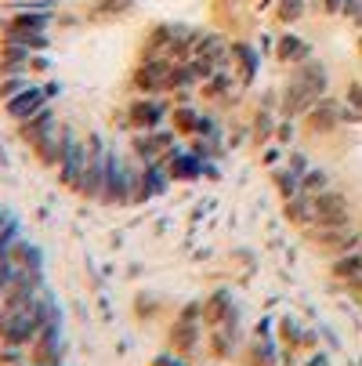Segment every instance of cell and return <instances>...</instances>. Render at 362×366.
Masks as SVG:
<instances>
[{
	"mask_svg": "<svg viewBox=\"0 0 362 366\" xmlns=\"http://www.w3.org/2000/svg\"><path fill=\"white\" fill-rule=\"evenodd\" d=\"M101 203H113V207H124V203H141V164L134 156L120 152L109 145V160H106V196Z\"/></svg>",
	"mask_w": 362,
	"mask_h": 366,
	"instance_id": "cell-1",
	"label": "cell"
},
{
	"mask_svg": "<svg viewBox=\"0 0 362 366\" xmlns=\"http://www.w3.org/2000/svg\"><path fill=\"white\" fill-rule=\"evenodd\" d=\"M171 109L174 106L164 94H138L127 106V113H124V124L131 131H156V127H164L171 120Z\"/></svg>",
	"mask_w": 362,
	"mask_h": 366,
	"instance_id": "cell-2",
	"label": "cell"
},
{
	"mask_svg": "<svg viewBox=\"0 0 362 366\" xmlns=\"http://www.w3.org/2000/svg\"><path fill=\"white\" fill-rule=\"evenodd\" d=\"M40 330L44 327L36 323L29 305L26 308H4V312H0V341H4V345H26L29 348Z\"/></svg>",
	"mask_w": 362,
	"mask_h": 366,
	"instance_id": "cell-3",
	"label": "cell"
},
{
	"mask_svg": "<svg viewBox=\"0 0 362 366\" xmlns=\"http://www.w3.org/2000/svg\"><path fill=\"white\" fill-rule=\"evenodd\" d=\"M316 225H319V229H351V225H355V214H351L348 196L337 192L333 185L316 196Z\"/></svg>",
	"mask_w": 362,
	"mask_h": 366,
	"instance_id": "cell-4",
	"label": "cell"
},
{
	"mask_svg": "<svg viewBox=\"0 0 362 366\" xmlns=\"http://www.w3.org/2000/svg\"><path fill=\"white\" fill-rule=\"evenodd\" d=\"M171 59H141L134 66L131 87L138 94H171Z\"/></svg>",
	"mask_w": 362,
	"mask_h": 366,
	"instance_id": "cell-5",
	"label": "cell"
},
{
	"mask_svg": "<svg viewBox=\"0 0 362 366\" xmlns=\"http://www.w3.org/2000/svg\"><path fill=\"white\" fill-rule=\"evenodd\" d=\"M344 117H348V106L344 102H337V98H330V94H323L312 109H308V117L301 120L304 124V131L308 134H333L341 124H344Z\"/></svg>",
	"mask_w": 362,
	"mask_h": 366,
	"instance_id": "cell-6",
	"label": "cell"
},
{
	"mask_svg": "<svg viewBox=\"0 0 362 366\" xmlns=\"http://www.w3.org/2000/svg\"><path fill=\"white\" fill-rule=\"evenodd\" d=\"M319 102V94L312 87H304L297 76H286V84L279 87V117H290V120H304L308 109Z\"/></svg>",
	"mask_w": 362,
	"mask_h": 366,
	"instance_id": "cell-7",
	"label": "cell"
},
{
	"mask_svg": "<svg viewBox=\"0 0 362 366\" xmlns=\"http://www.w3.org/2000/svg\"><path fill=\"white\" fill-rule=\"evenodd\" d=\"M308 239H312L316 247H323V254H330V257L362 247V232L355 225L351 229H319V225H312V229H308Z\"/></svg>",
	"mask_w": 362,
	"mask_h": 366,
	"instance_id": "cell-8",
	"label": "cell"
},
{
	"mask_svg": "<svg viewBox=\"0 0 362 366\" xmlns=\"http://www.w3.org/2000/svg\"><path fill=\"white\" fill-rule=\"evenodd\" d=\"M47 106H51V98L44 94V87H40V80H36L33 87H26L22 94H15V98L4 102V113H8L15 124H26V120H33L36 113H44Z\"/></svg>",
	"mask_w": 362,
	"mask_h": 366,
	"instance_id": "cell-9",
	"label": "cell"
},
{
	"mask_svg": "<svg viewBox=\"0 0 362 366\" xmlns=\"http://www.w3.org/2000/svg\"><path fill=\"white\" fill-rule=\"evenodd\" d=\"M62 352H66V345H62V323L44 327L36 334V341L29 345V359L40 362V366H62Z\"/></svg>",
	"mask_w": 362,
	"mask_h": 366,
	"instance_id": "cell-10",
	"label": "cell"
},
{
	"mask_svg": "<svg viewBox=\"0 0 362 366\" xmlns=\"http://www.w3.org/2000/svg\"><path fill=\"white\" fill-rule=\"evenodd\" d=\"M59 15L55 11H11L4 22H0V36L11 33H51V22Z\"/></svg>",
	"mask_w": 362,
	"mask_h": 366,
	"instance_id": "cell-11",
	"label": "cell"
},
{
	"mask_svg": "<svg viewBox=\"0 0 362 366\" xmlns=\"http://www.w3.org/2000/svg\"><path fill=\"white\" fill-rule=\"evenodd\" d=\"M196 55L218 62V69H228V62H232V40L225 33H218V29H203V36L196 40Z\"/></svg>",
	"mask_w": 362,
	"mask_h": 366,
	"instance_id": "cell-12",
	"label": "cell"
},
{
	"mask_svg": "<svg viewBox=\"0 0 362 366\" xmlns=\"http://www.w3.org/2000/svg\"><path fill=\"white\" fill-rule=\"evenodd\" d=\"M232 62H236V80L246 87V84H253L257 73H261V51L250 40H232Z\"/></svg>",
	"mask_w": 362,
	"mask_h": 366,
	"instance_id": "cell-13",
	"label": "cell"
},
{
	"mask_svg": "<svg viewBox=\"0 0 362 366\" xmlns=\"http://www.w3.org/2000/svg\"><path fill=\"white\" fill-rule=\"evenodd\" d=\"M59 113H55V106H47L44 113H36L33 120H26V124H19V134H22V142L33 149V145H40L47 134H55L59 131Z\"/></svg>",
	"mask_w": 362,
	"mask_h": 366,
	"instance_id": "cell-14",
	"label": "cell"
},
{
	"mask_svg": "<svg viewBox=\"0 0 362 366\" xmlns=\"http://www.w3.org/2000/svg\"><path fill=\"white\" fill-rule=\"evenodd\" d=\"M171 185H174V178H171V171H167L164 164L141 167V203H145V199H156V196H167Z\"/></svg>",
	"mask_w": 362,
	"mask_h": 366,
	"instance_id": "cell-15",
	"label": "cell"
},
{
	"mask_svg": "<svg viewBox=\"0 0 362 366\" xmlns=\"http://www.w3.org/2000/svg\"><path fill=\"white\" fill-rule=\"evenodd\" d=\"M199 341H203L199 320H178V323L171 327V348H174L178 355H192V352L199 348Z\"/></svg>",
	"mask_w": 362,
	"mask_h": 366,
	"instance_id": "cell-16",
	"label": "cell"
},
{
	"mask_svg": "<svg viewBox=\"0 0 362 366\" xmlns=\"http://www.w3.org/2000/svg\"><path fill=\"white\" fill-rule=\"evenodd\" d=\"M276 59L286 62V66H301V62L312 59V44H308L304 36H297V33H283L276 40Z\"/></svg>",
	"mask_w": 362,
	"mask_h": 366,
	"instance_id": "cell-17",
	"label": "cell"
},
{
	"mask_svg": "<svg viewBox=\"0 0 362 366\" xmlns=\"http://www.w3.org/2000/svg\"><path fill=\"white\" fill-rule=\"evenodd\" d=\"M290 76H297L304 87H312L319 98L326 94V87H330V69H326V62H319L316 55L308 59V62H301V66H293V73Z\"/></svg>",
	"mask_w": 362,
	"mask_h": 366,
	"instance_id": "cell-18",
	"label": "cell"
},
{
	"mask_svg": "<svg viewBox=\"0 0 362 366\" xmlns=\"http://www.w3.org/2000/svg\"><path fill=\"white\" fill-rule=\"evenodd\" d=\"M283 214H286V222H293V225L312 229V225H316V196L297 192V196L283 199Z\"/></svg>",
	"mask_w": 362,
	"mask_h": 366,
	"instance_id": "cell-19",
	"label": "cell"
},
{
	"mask_svg": "<svg viewBox=\"0 0 362 366\" xmlns=\"http://www.w3.org/2000/svg\"><path fill=\"white\" fill-rule=\"evenodd\" d=\"M232 305H236V297H232L228 290H214L211 297L203 301V323H211V327H221V323L228 320Z\"/></svg>",
	"mask_w": 362,
	"mask_h": 366,
	"instance_id": "cell-20",
	"label": "cell"
},
{
	"mask_svg": "<svg viewBox=\"0 0 362 366\" xmlns=\"http://www.w3.org/2000/svg\"><path fill=\"white\" fill-rule=\"evenodd\" d=\"M330 276L341 280V283H351L362 276V247L358 250H348V254H337L330 257Z\"/></svg>",
	"mask_w": 362,
	"mask_h": 366,
	"instance_id": "cell-21",
	"label": "cell"
},
{
	"mask_svg": "<svg viewBox=\"0 0 362 366\" xmlns=\"http://www.w3.org/2000/svg\"><path fill=\"white\" fill-rule=\"evenodd\" d=\"M239 355H243L246 366H276V345H272V337H253L250 345L239 348Z\"/></svg>",
	"mask_w": 362,
	"mask_h": 366,
	"instance_id": "cell-22",
	"label": "cell"
},
{
	"mask_svg": "<svg viewBox=\"0 0 362 366\" xmlns=\"http://www.w3.org/2000/svg\"><path fill=\"white\" fill-rule=\"evenodd\" d=\"M239 352V330L236 327H211V355L214 359H228Z\"/></svg>",
	"mask_w": 362,
	"mask_h": 366,
	"instance_id": "cell-23",
	"label": "cell"
},
{
	"mask_svg": "<svg viewBox=\"0 0 362 366\" xmlns=\"http://www.w3.org/2000/svg\"><path fill=\"white\" fill-rule=\"evenodd\" d=\"M276 127H279V120H276V113L272 109H257L253 113V120H250V142H257V145H268L272 138H276Z\"/></svg>",
	"mask_w": 362,
	"mask_h": 366,
	"instance_id": "cell-24",
	"label": "cell"
},
{
	"mask_svg": "<svg viewBox=\"0 0 362 366\" xmlns=\"http://www.w3.org/2000/svg\"><path fill=\"white\" fill-rule=\"evenodd\" d=\"M171 120H174V131L178 134H185V138H192L196 131H199V120H203V113H196L188 102H181V106H174L171 109Z\"/></svg>",
	"mask_w": 362,
	"mask_h": 366,
	"instance_id": "cell-25",
	"label": "cell"
},
{
	"mask_svg": "<svg viewBox=\"0 0 362 366\" xmlns=\"http://www.w3.org/2000/svg\"><path fill=\"white\" fill-rule=\"evenodd\" d=\"M11 261H15L19 269H44V254H40V247L29 243V239H19V243L11 247Z\"/></svg>",
	"mask_w": 362,
	"mask_h": 366,
	"instance_id": "cell-26",
	"label": "cell"
},
{
	"mask_svg": "<svg viewBox=\"0 0 362 366\" xmlns=\"http://www.w3.org/2000/svg\"><path fill=\"white\" fill-rule=\"evenodd\" d=\"M330 189V171L326 167H308L304 174H301V192L304 196H319V192H326Z\"/></svg>",
	"mask_w": 362,
	"mask_h": 366,
	"instance_id": "cell-27",
	"label": "cell"
},
{
	"mask_svg": "<svg viewBox=\"0 0 362 366\" xmlns=\"http://www.w3.org/2000/svg\"><path fill=\"white\" fill-rule=\"evenodd\" d=\"M272 182H276V189H279V196H283V199H290V196H297V192H301V174H293L286 164L272 167Z\"/></svg>",
	"mask_w": 362,
	"mask_h": 366,
	"instance_id": "cell-28",
	"label": "cell"
},
{
	"mask_svg": "<svg viewBox=\"0 0 362 366\" xmlns=\"http://www.w3.org/2000/svg\"><path fill=\"white\" fill-rule=\"evenodd\" d=\"M36 80L29 76V73H11V76H0V102H8V98H15V94H22L26 87H33Z\"/></svg>",
	"mask_w": 362,
	"mask_h": 366,
	"instance_id": "cell-29",
	"label": "cell"
},
{
	"mask_svg": "<svg viewBox=\"0 0 362 366\" xmlns=\"http://www.w3.org/2000/svg\"><path fill=\"white\" fill-rule=\"evenodd\" d=\"M304 8H308V0H276V19L283 26H293L304 19Z\"/></svg>",
	"mask_w": 362,
	"mask_h": 366,
	"instance_id": "cell-30",
	"label": "cell"
},
{
	"mask_svg": "<svg viewBox=\"0 0 362 366\" xmlns=\"http://www.w3.org/2000/svg\"><path fill=\"white\" fill-rule=\"evenodd\" d=\"M279 334H283V345H286V348H301L304 327H301L293 316H283V320H279Z\"/></svg>",
	"mask_w": 362,
	"mask_h": 366,
	"instance_id": "cell-31",
	"label": "cell"
},
{
	"mask_svg": "<svg viewBox=\"0 0 362 366\" xmlns=\"http://www.w3.org/2000/svg\"><path fill=\"white\" fill-rule=\"evenodd\" d=\"M51 69H55V62H51L47 51H33V59H29V73H33V76H47Z\"/></svg>",
	"mask_w": 362,
	"mask_h": 366,
	"instance_id": "cell-32",
	"label": "cell"
},
{
	"mask_svg": "<svg viewBox=\"0 0 362 366\" xmlns=\"http://www.w3.org/2000/svg\"><path fill=\"white\" fill-rule=\"evenodd\" d=\"M188 66H192V73H196V80H199V84H206V80H211V76L218 73V62H211V59H199V55H196Z\"/></svg>",
	"mask_w": 362,
	"mask_h": 366,
	"instance_id": "cell-33",
	"label": "cell"
},
{
	"mask_svg": "<svg viewBox=\"0 0 362 366\" xmlns=\"http://www.w3.org/2000/svg\"><path fill=\"white\" fill-rule=\"evenodd\" d=\"M293 138H297V120L283 117V120H279V127H276V142H279V145H290Z\"/></svg>",
	"mask_w": 362,
	"mask_h": 366,
	"instance_id": "cell-34",
	"label": "cell"
},
{
	"mask_svg": "<svg viewBox=\"0 0 362 366\" xmlns=\"http://www.w3.org/2000/svg\"><path fill=\"white\" fill-rule=\"evenodd\" d=\"M341 19H348L355 29H362V0H344L341 8Z\"/></svg>",
	"mask_w": 362,
	"mask_h": 366,
	"instance_id": "cell-35",
	"label": "cell"
},
{
	"mask_svg": "<svg viewBox=\"0 0 362 366\" xmlns=\"http://www.w3.org/2000/svg\"><path fill=\"white\" fill-rule=\"evenodd\" d=\"M344 106H351L355 113H362V84H358V80L348 84V91H344Z\"/></svg>",
	"mask_w": 362,
	"mask_h": 366,
	"instance_id": "cell-36",
	"label": "cell"
},
{
	"mask_svg": "<svg viewBox=\"0 0 362 366\" xmlns=\"http://www.w3.org/2000/svg\"><path fill=\"white\" fill-rule=\"evenodd\" d=\"M286 167H290L293 174H304L308 167H312V160H308L304 152H290V156H286Z\"/></svg>",
	"mask_w": 362,
	"mask_h": 366,
	"instance_id": "cell-37",
	"label": "cell"
},
{
	"mask_svg": "<svg viewBox=\"0 0 362 366\" xmlns=\"http://www.w3.org/2000/svg\"><path fill=\"white\" fill-rule=\"evenodd\" d=\"M279 156H283V149H279V145H272V142H268V145H265V149H261V164H265V167H268V171H272V167H279Z\"/></svg>",
	"mask_w": 362,
	"mask_h": 366,
	"instance_id": "cell-38",
	"label": "cell"
},
{
	"mask_svg": "<svg viewBox=\"0 0 362 366\" xmlns=\"http://www.w3.org/2000/svg\"><path fill=\"white\" fill-rule=\"evenodd\" d=\"M138 316H141V320H149V316H156V297H149V294H141V297H138Z\"/></svg>",
	"mask_w": 362,
	"mask_h": 366,
	"instance_id": "cell-39",
	"label": "cell"
},
{
	"mask_svg": "<svg viewBox=\"0 0 362 366\" xmlns=\"http://www.w3.org/2000/svg\"><path fill=\"white\" fill-rule=\"evenodd\" d=\"M257 109H272V113H279V91H265L261 98H257Z\"/></svg>",
	"mask_w": 362,
	"mask_h": 366,
	"instance_id": "cell-40",
	"label": "cell"
},
{
	"mask_svg": "<svg viewBox=\"0 0 362 366\" xmlns=\"http://www.w3.org/2000/svg\"><path fill=\"white\" fill-rule=\"evenodd\" d=\"M250 134H253V131H250V124H243V127H232V138H228V145H232V149H236V145H246V142H250Z\"/></svg>",
	"mask_w": 362,
	"mask_h": 366,
	"instance_id": "cell-41",
	"label": "cell"
},
{
	"mask_svg": "<svg viewBox=\"0 0 362 366\" xmlns=\"http://www.w3.org/2000/svg\"><path fill=\"white\" fill-rule=\"evenodd\" d=\"M152 366H188V355H156Z\"/></svg>",
	"mask_w": 362,
	"mask_h": 366,
	"instance_id": "cell-42",
	"label": "cell"
},
{
	"mask_svg": "<svg viewBox=\"0 0 362 366\" xmlns=\"http://www.w3.org/2000/svg\"><path fill=\"white\" fill-rule=\"evenodd\" d=\"M341 8H344V0H323V11L326 15H341Z\"/></svg>",
	"mask_w": 362,
	"mask_h": 366,
	"instance_id": "cell-43",
	"label": "cell"
},
{
	"mask_svg": "<svg viewBox=\"0 0 362 366\" xmlns=\"http://www.w3.org/2000/svg\"><path fill=\"white\" fill-rule=\"evenodd\" d=\"M40 87H44V94H47V98H59V91H62V84H59V80H47V84H40Z\"/></svg>",
	"mask_w": 362,
	"mask_h": 366,
	"instance_id": "cell-44",
	"label": "cell"
},
{
	"mask_svg": "<svg viewBox=\"0 0 362 366\" xmlns=\"http://www.w3.org/2000/svg\"><path fill=\"white\" fill-rule=\"evenodd\" d=\"M319 345V334L316 330H304V337H301V348H316Z\"/></svg>",
	"mask_w": 362,
	"mask_h": 366,
	"instance_id": "cell-45",
	"label": "cell"
},
{
	"mask_svg": "<svg viewBox=\"0 0 362 366\" xmlns=\"http://www.w3.org/2000/svg\"><path fill=\"white\" fill-rule=\"evenodd\" d=\"M304 366H330V355H326V352H316V355L308 359Z\"/></svg>",
	"mask_w": 362,
	"mask_h": 366,
	"instance_id": "cell-46",
	"label": "cell"
},
{
	"mask_svg": "<svg viewBox=\"0 0 362 366\" xmlns=\"http://www.w3.org/2000/svg\"><path fill=\"white\" fill-rule=\"evenodd\" d=\"M272 334V320H261V323H257V337H268Z\"/></svg>",
	"mask_w": 362,
	"mask_h": 366,
	"instance_id": "cell-47",
	"label": "cell"
},
{
	"mask_svg": "<svg viewBox=\"0 0 362 366\" xmlns=\"http://www.w3.org/2000/svg\"><path fill=\"white\" fill-rule=\"evenodd\" d=\"M344 287H348L351 294H358V297H362V276H358V280H351V283H344Z\"/></svg>",
	"mask_w": 362,
	"mask_h": 366,
	"instance_id": "cell-48",
	"label": "cell"
},
{
	"mask_svg": "<svg viewBox=\"0 0 362 366\" xmlns=\"http://www.w3.org/2000/svg\"><path fill=\"white\" fill-rule=\"evenodd\" d=\"M261 51H276V40L272 36H261Z\"/></svg>",
	"mask_w": 362,
	"mask_h": 366,
	"instance_id": "cell-49",
	"label": "cell"
},
{
	"mask_svg": "<svg viewBox=\"0 0 362 366\" xmlns=\"http://www.w3.org/2000/svg\"><path fill=\"white\" fill-rule=\"evenodd\" d=\"M4 225H11V214H8V211H0V229H4Z\"/></svg>",
	"mask_w": 362,
	"mask_h": 366,
	"instance_id": "cell-50",
	"label": "cell"
},
{
	"mask_svg": "<svg viewBox=\"0 0 362 366\" xmlns=\"http://www.w3.org/2000/svg\"><path fill=\"white\" fill-rule=\"evenodd\" d=\"M268 4H276V0H261V8H268Z\"/></svg>",
	"mask_w": 362,
	"mask_h": 366,
	"instance_id": "cell-51",
	"label": "cell"
},
{
	"mask_svg": "<svg viewBox=\"0 0 362 366\" xmlns=\"http://www.w3.org/2000/svg\"><path fill=\"white\" fill-rule=\"evenodd\" d=\"M358 55H362V33H358Z\"/></svg>",
	"mask_w": 362,
	"mask_h": 366,
	"instance_id": "cell-52",
	"label": "cell"
},
{
	"mask_svg": "<svg viewBox=\"0 0 362 366\" xmlns=\"http://www.w3.org/2000/svg\"><path fill=\"white\" fill-rule=\"evenodd\" d=\"M0 312H4V301H0Z\"/></svg>",
	"mask_w": 362,
	"mask_h": 366,
	"instance_id": "cell-53",
	"label": "cell"
}]
</instances>
